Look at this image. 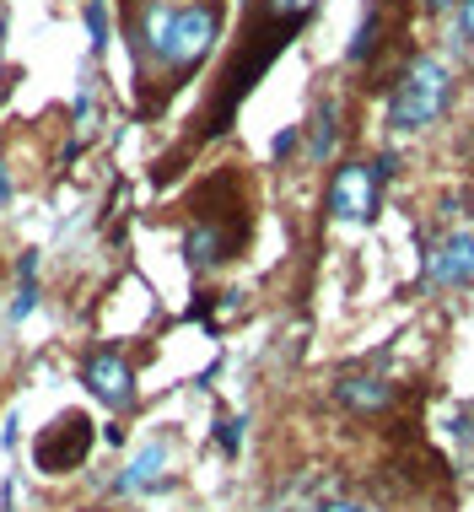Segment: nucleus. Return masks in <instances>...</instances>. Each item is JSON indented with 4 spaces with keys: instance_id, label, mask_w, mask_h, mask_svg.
Wrapping results in <instances>:
<instances>
[{
    "instance_id": "obj_17",
    "label": "nucleus",
    "mask_w": 474,
    "mask_h": 512,
    "mask_svg": "<svg viewBox=\"0 0 474 512\" xmlns=\"http://www.w3.org/2000/svg\"><path fill=\"white\" fill-rule=\"evenodd\" d=\"M291 6H313V0H291Z\"/></svg>"
},
{
    "instance_id": "obj_15",
    "label": "nucleus",
    "mask_w": 474,
    "mask_h": 512,
    "mask_svg": "<svg viewBox=\"0 0 474 512\" xmlns=\"http://www.w3.org/2000/svg\"><path fill=\"white\" fill-rule=\"evenodd\" d=\"M11 200V184H6V168H0V205Z\"/></svg>"
},
{
    "instance_id": "obj_2",
    "label": "nucleus",
    "mask_w": 474,
    "mask_h": 512,
    "mask_svg": "<svg viewBox=\"0 0 474 512\" xmlns=\"http://www.w3.org/2000/svg\"><path fill=\"white\" fill-rule=\"evenodd\" d=\"M216 33H221V17L211 6H184V11H167V33H162V44L151 49L162 65H173V71H194V65L211 54L216 44Z\"/></svg>"
},
{
    "instance_id": "obj_9",
    "label": "nucleus",
    "mask_w": 474,
    "mask_h": 512,
    "mask_svg": "<svg viewBox=\"0 0 474 512\" xmlns=\"http://www.w3.org/2000/svg\"><path fill=\"white\" fill-rule=\"evenodd\" d=\"M189 259H194V265H211V259H221V238H216L211 227H194L189 232Z\"/></svg>"
},
{
    "instance_id": "obj_3",
    "label": "nucleus",
    "mask_w": 474,
    "mask_h": 512,
    "mask_svg": "<svg viewBox=\"0 0 474 512\" xmlns=\"http://www.w3.org/2000/svg\"><path fill=\"white\" fill-rule=\"evenodd\" d=\"M92 453V421L87 415H60L54 426H44V437L33 442V464L44 475H65Z\"/></svg>"
},
{
    "instance_id": "obj_8",
    "label": "nucleus",
    "mask_w": 474,
    "mask_h": 512,
    "mask_svg": "<svg viewBox=\"0 0 474 512\" xmlns=\"http://www.w3.org/2000/svg\"><path fill=\"white\" fill-rule=\"evenodd\" d=\"M162 469H167V448H162V442H146V448L135 453V464H130V469H124V475L114 480V491H119V496H130V491L157 486V480H162Z\"/></svg>"
},
{
    "instance_id": "obj_11",
    "label": "nucleus",
    "mask_w": 474,
    "mask_h": 512,
    "mask_svg": "<svg viewBox=\"0 0 474 512\" xmlns=\"http://www.w3.org/2000/svg\"><path fill=\"white\" fill-rule=\"evenodd\" d=\"M87 27H92V44L103 49L108 44V6H103V0H92V6H87Z\"/></svg>"
},
{
    "instance_id": "obj_14",
    "label": "nucleus",
    "mask_w": 474,
    "mask_h": 512,
    "mask_svg": "<svg viewBox=\"0 0 474 512\" xmlns=\"http://www.w3.org/2000/svg\"><path fill=\"white\" fill-rule=\"evenodd\" d=\"M464 33L474 38V0H464Z\"/></svg>"
},
{
    "instance_id": "obj_4",
    "label": "nucleus",
    "mask_w": 474,
    "mask_h": 512,
    "mask_svg": "<svg viewBox=\"0 0 474 512\" xmlns=\"http://www.w3.org/2000/svg\"><path fill=\"white\" fill-rule=\"evenodd\" d=\"M329 211H334V221H372V211H378V173L367 162L340 168L329 184Z\"/></svg>"
},
{
    "instance_id": "obj_12",
    "label": "nucleus",
    "mask_w": 474,
    "mask_h": 512,
    "mask_svg": "<svg viewBox=\"0 0 474 512\" xmlns=\"http://www.w3.org/2000/svg\"><path fill=\"white\" fill-rule=\"evenodd\" d=\"M372 44H378V17H367L361 22V33H356V44H351V60H367Z\"/></svg>"
},
{
    "instance_id": "obj_6",
    "label": "nucleus",
    "mask_w": 474,
    "mask_h": 512,
    "mask_svg": "<svg viewBox=\"0 0 474 512\" xmlns=\"http://www.w3.org/2000/svg\"><path fill=\"white\" fill-rule=\"evenodd\" d=\"M431 281L437 286H469L474 281V238L469 232H453V238L431 254Z\"/></svg>"
},
{
    "instance_id": "obj_10",
    "label": "nucleus",
    "mask_w": 474,
    "mask_h": 512,
    "mask_svg": "<svg viewBox=\"0 0 474 512\" xmlns=\"http://www.w3.org/2000/svg\"><path fill=\"white\" fill-rule=\"evenodd\" d=\"M329 146H334V103L318 108V135H313V157H329Z\"/></svg>"
},
{
    "instance_id": "obj_16",
    "label": "nucleus",
    "mask_w": 474,
    "mask_h": 512,
    "mask_svg": "<svg viewBox=\"0 0 474 512\" xmlns=\"http://www.w3.org/2000/svg\"><path fill=\"white\" fill-rule=\"evenodd\" d=\"M431 6H437V11H442V6H453V0H431Z\"/></svg>"
},
{
    "instance_id": "obj_5",
    "label": "nucleus",
    "mask_w": 474,
    "mask_h": 512,
    "mask_svg": "<svg viewBox=\"0 0 474 512\" xmlns=\"http://www.w3.org/2000/svg\"><path fill=\"white\" fill-rule=\"evenodd\" d=\"M87 389L103 399V405L124 410V405H135V372H130V362H119L114 351H97V356H87Z\"/></svg>"
},
{
    "instance_id": "obj_7",
    "label": "nucleus",
    "mask_w": 474,
    "mask_h": 512,
    "mask_svg": "<svg viewBox=\"0 0 474 512\" xmlns=\"http://www.w3.org/2000/svg\"><path fill=\"white\" fill-rule=\"evenodd\" d=\"M334 399H340L345 410H356V415H378L394 405V383H383V378H345L340 389H334Z\"/></svg>"
},
{
    "instance_id": "obj_1",
    "label": "nucleus",
    "mask_w": 474,
    "mask_h": 512,
    "mask_svg": "<svg viewBox=\"0 0 474 512\" xmlns=\"http://www.w3.org/2000/svg\"><path fill=\"white\" fill-rule=\"evenodd\" d=\"M453 98V76L442 60H415L410 71H404L399 92H394V108H388V124L394 130H426V124H437V114L448 108Z\"/></svg>"
},
{
    "instance_id": "obj_13",
    "label": "nucleus",
    "mask_w": 474,
    "mask_h": 512,
    "mask_svg": "<svg viewBox=\"0 0 474 512\" xmlns=\"http://www.w3.org/2000/svg\"><path fill=\"white\" fill-rule=\"evenodd\" d=\"M324 512H378V507H372V502H329Z\"/></svg>"
}]
</instances>
